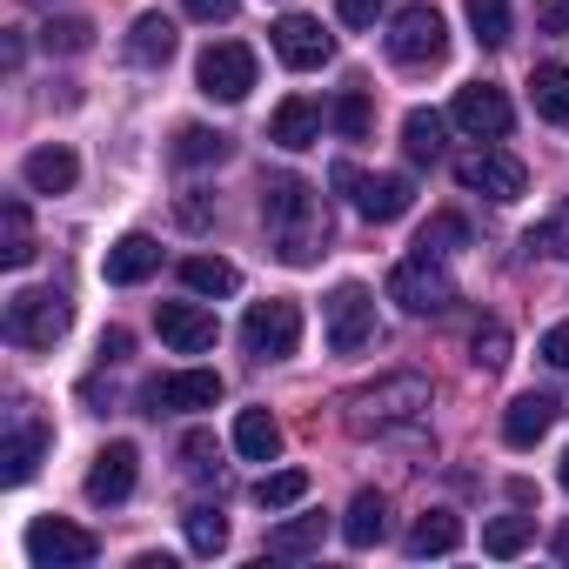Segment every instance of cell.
I'll use <instances>...</instances> for the list:
<instances>
[{"label": "cell", "mask_w": 569, "mask_h": 569, "mask_svg": "<svg viewBox=\"0 0 569 569\" xmlns=\"http://www.w3.org/2000/svg\"><path fill=\"white\" fill-rule=\"evenodd\" d=\"M542 362H549V369H569V322H556V329L542 336Z\"/></svg>", "instance_id": "obj_44"}, {"label": "cell", "mask_w": 569, "mask_h": 569, "mask_svg": "<svg viewBox=\"0 0 569 569\" xmlns=\"http://www.w3.org/2000/svg\"><path fill=\"white\" fill-rule=\"evenodd\" d=\"M181 529H188V549H194V556H221V549H228V516L208 509V502H194V509L181 516Z\"/></svg>", "instance_id": "obj_31"}, {"label": "cell", "mask_w": 569, "mask_h": 569, "mask_svg": "<svg viewBox=\"0 0 569 569\" xmlns=\"http://www.w3.org/2000/svg\"><path fill=\"white\" fill-rule=\"evenodd\" d=\"M0 228H8V241H0V261H8V268H28V261H34V221H28V201H0Z\"/></svg>", "instance_id": "obj_30"}, {"label": "cell", "mask_w": 569, "mask_h": 569, "mask_svg": "<svg viewBox=\"0 0 569 569\" xmlns=\"http://www.w3.org/2000/svg\"><path fill=\"white\" fill-rule=\"evenodd\" d=\"M181 281H188L194 296H234V289H241L234 261H221V254H188V261H181Z\"/></svg>", "instance_id": "obj_27"}, {"label": "cell", "mask_w": 569, "mask_h": 569, "mask_svg": "<svg viewBox=\"0 0 569 569\" xmlns=\"http://www.w3.org/2000/svg\"><path fill=\"white\" fill-rule=\"evenodd\" d=\"M389 302L409 309V316H442L456 302V281L436 268V254H409L389 268Z\"/></svg>", "instance_id": "obj_6"}, {"label": "cell", "mask_w": 569, "mask_h": 569, "mask_svg": "<svg viewBox=\"0 0 569 569\" xmlns=\"http://www.w3.org/2000/svg\"><path fill=\"white\" fill-rule=\"evenodd\" d=\"M121 356H128V329H108L101 336V362H121Z\"/></svg>", "instance_id": "obj_46"}, {"label": "cell", "mask_w": 569, "mask_h": 569, "mask_svg": "<svg viewBox=\"0 0 569 569\" xmlns=\"http://www.w3.org/2000/svg\"><path fill=\"white\" fill-rule=\"evenodd\" d=\"M141 402H148L154 416H161V409H214V402H221V376H214V369H181V376L148 382Z\"/></svg>", "instance_id": "obj_15"}, {"label": "cell", "mask_w": 569, "mask_h": 569, "mask_svg": "<svg viewBox=\"0 0 569 569\" xmlns=\"http://www.w3.org/2000/svg\"><path fill=\"white\" fill-rule=\"evenodd\" d=\"M536 28L542 34H569V0H536Z\"/></svg>", "instance_id": "obj_42"}, {"label": "cell", "mask_w": 569, "mask_h": 569, "mask_svg": "<svg viewBox=\"0 0 569 569\" xmlns=\"http://www.w3.org/2000/svg\"><path fill=\"white\" fill-rule=\"evenodd\" d=\"M336 188L356 201V214H362V221H402V214L416 208L409 174H362L356 161H336Z\"/></svg>", "instance_id": "obj_4"}, {"label": "cell", "mask_w": 569, "mask_h": 569, "mask_svg": "<svg viewBox=\"0 0 569 569\" xmlns=\"http://www.w3.org/2000/svg\"><path fill=\"white\" fill-rule=\"evenodd\" d=\"M322 536H329V522H322V516H289L281 529H268V556H316V549H322Z\"/></svg>", "instance_id": "obj_29"}, {"label": "cell", "mask_w": 569, "mask_h": 569, "mask_svg": "<svg viewBox=\"0 0 569 569\" xmlns=\"http://www.w3.org/2000/svg\"><path fill=\"white\" fill-rule=\"evenodd\" d=\"M556 409H562V402H556V396H542V389L516 396V402L502 409V442H509V449H536V442L556 429Z\"/></svg>", "instance_id": "obj_17"}, {"label": "cell", "mask_w": 569, "mask_h": 569, "mask_svg": "<svg viewBox=\"0 0 569 569\" xmlns=\"http://www.w3.org/2000/svg\"><path fill=\"white\" fill-rule=\"evenodd\" d=\"M322 322H329L336 356H362L376 342V296L362 281H342V289H329V302H322Z\"/></svg>", "instance_id": "obj_7"}, {"label": "cell", "mask_w": 569, "mask_h": 569, "mask_svg": "<svg viewBox=\"0 0 569 569\" xmlns=\"http://www.w3.org/2000/svg\"><path fill=\"white\" fill-rule=\"evenodd\" d=\"M389 54H396L402 68H436V61L449 54V21L416 0V8H402L396 28H389Z\"/></svg>", "instance_id": "obj_9"}, {"label": "cell", "mask_w": 569, "mask_h": 569, "mask_svg": "<svg viewBox=\"0 0 569 569\" xmlns=\"http://www.w3.org/2000/svg\"><path fill=\"white\" fill-rule=\"evenodd\" d=\"M529 108H536L542 121L569 128V68H562V61H542V68L529 74Z\"/></svg>", "instance_id": "obj_24"}, {"label": "cell", "mask_w": 569, "mask_h": 569, "mask_svg": "<svg viewBox=\"0 0 569 569\" xmlns=\"http://www.w3.org/2000/svg\"><path fill=\"white\" fill-rule=\"evenodd\" d=\"M529 536H536V522H529V516H496V522L482 529V549H489V556H522V549H529Z\"/></svg>", "instance_id": "obj_36"}, {"label": "cell", "mask_w": 569, "mask_h": 569, "mask_svg": "<svg viewBox=\"0 0 569 569\" xmlns=\"http://www.w3.org/2000/svg\"><path fill=\"white\" fill-rule=\"evenodd\" d=\"M456 181H462L469 194H489V201H522L529 168H522L516 154H502V148H469V154L456 161Z\"/></svg>", "instance_id": "obj_10"}, {"label": "cell", "mask_w": 569, "mask_h": 569, "mask_svg": "<svg viewBox=\"0 0 569 569\" xmlns=\"http://www.w3.org/2000/svg\"><path fill=\"white\" fill-rule=\"evenodd\" d=\"M261 221L274 228V254L296 261V268H309L322 254V241H329L322 201H316V188L302 174H268L261 181Z\"/></svg>", "instance_id": "obj_1"}, {"label": "cell", "mask_w": 569, "mask_h": 569, "mask_svg": "<svg viewBox=\"0 0 569 569\" xmlns=\"http://www.w3.org/2000/svg\"><path fill=\"white\" fill-rule=\"evenodd\" d=\"M529 254H556V261H569V208H556L549 221L529 228Z\"/></svg>", "instance_id": "obj_40"}, {"label": "cell", "mask_w": 569, "mask_h": 569, "mask_svg": "<svg viewBox=\"0 0 569 569\" xmlns=\"http://www.w3.org/2000/svg\"><path fill=\"white\" fill-rule=\"evenodd\" d=\"M469 241V221L462 214H429V228L416 234V254H456Z\"/></svg>", "instance_id": "obj_35"}, {"label": "cell", "mask_w": 569, "mask_h": 569, "mask_svg": "<svg viewBox=\"0 0 569 569\" xmlns=\"http://www.w3.org/2000/svg\"><path fill=\"white\" fill-rule=\"evenodd\" d=\"M134 476H141V456H134V442H108L101 456H94V469H88V502H128L134 496Z\"/></svg>", "instance_id": "obj_16"}, {"label": "cell", "mask_w": 569, "mask_h": 569, "mask_svg": "<svg viewBox=\"0 0 569 569\" xmlns=\"http://www.w3.org/2000/svg\"><path fill=\"white\" fill-rule=\"evenodd\" d=\"M268 141H274V148H289V154L316 148V141H322V108H316L309 94H289V101L274 108V121H268Z\"/></svg>", "instance_id": "obj_19"}, {"label": "cell", "mask_w": 569, "mask_h": 569, "mask_svg": "<svg viewBox=\"0 0 569 569\" xmlns=\"http://www.w3.org/2000/svg\"><path fill=\"white\" fill-rule=\"evenodd\" d=\"M194 81H201L208 101H248V88H254V48H241V41H214V48L201 54Z\"/></svg>", "instance_id": "obj_11"}, {"label": "cell", "mask_w": 569, "mask_h": 569, "mask_svg": "<svg viewBox=\"0 0 569 569\" xmlns=\"http://www.w3.org/2000/svg\"><path fill=\"white\" fill-rule=\"evenodd\" d=\"M369 121H376L369 94H362V88H342V94H336V128H342L349 141H362V134H369Z\"/></svg>", "instance_id": "obj_39"}, {"label": "cell", "mask_w": 569, "mask_h": 569, "mask_svg": "<svg viewBox=\"0 0 569 569\" xmlns=\"http://www.w3.org/2000/svg\"><path fill=\"white\" fill-rule=\"evenodd\" d=\"M41 48H48V54H88V48H94V28L74 21V14H68V21H48V28H41Z\"/></svg>", "instance_id": "obj_38"}, {"label": "cell", "mask_w": 569, "mask_h": 569, "mask_svg": "<svg viewBox=\"0 0 569 569\" xmlns=\"http://www.w3.org/2000/svg\"><path fill=\"white\" fill-rule=\"evenodd\" d=\"M68 322H74V302L61 289H21L8 302V342H21V349H54L68 336Z\"/></svg>", "instance_id": "obj_3"}, {"label": "cell", "mask_w": 569, "mask_h": 569, "mask_svg": "<svg viewBox=\"0 0 569 569\" xmlns=\"http://www.w3.org/2000/svg\"><path fill=\"white\" fill-rule=\"evenodd\" d=\"M154 329H161V342L181 349V356H201V349H214V336H221L201 302H161V309H154Z\"/></svg>", "instance_id": "obj_14"}, {"label": "cell", "mask_w": 569, "mask_h": 569, "mask_svg": "<svg viewBox=\"0 0 569 569\" xmlns=\"http://www.w3.org/2000/svg\"><path fill=\"white\" fill-rule=\"evenodd\" d=\"M462 542V522L449 516V509H429V516H416V529H409V556H449Z\"/></svg>", "instance_id": "obj_28"}, {"label": "cell", "mask_w": 569, "mask_h": 569, "mask_svg": "<svg viewBox=\"0 0 569 569\" xmlns=\"http://www.w3.org/2000/svg\"><path fill=\"white\" fill-rule=\"evenodd\" d=\"M429 416V382L422 376H382V382H369V389H356L349 396V429L356 436H382V429H409V422H422Z\"/></svg>", "instance_id": "obj_2"}, {"label": "cell", "mask_w": 569, "mask_h": 569, "mask_svg": "<svg viewBox=\"0 0 569 569\" xmlns=\"http://www.w3.org/2000/svg\"><path fill=\"white\" fill-rule=\"evenodd\" d=\"M549 549H556V556H562V562H569V522H562V529H556V536H549Z\"/></svg>", "instance_id": "obj_48"}, {"label": "cell", "mask_w": 569, "mask_h": 569, "mask_svg": "<svg viewBox=\"0 0 569 569\" xmlns=\"http://www.w3.org/2000/svg\"><path fill=\"white\" fill-rule=\"evenodd\" d=\"M94 556H101V542L81 522H68V516H34L28 522V562L34 569H81Z\"/></svg>", "instance_id": "obj_8"}, {"label": "cell", "mask_w": 569, "mask_h": 569, "mask_svg": "<svg viewBox=\"0 0 569 569\" xmlns=\"http://www.w3.org/2000/svg\"><path fill=\"white\" fill-rule=\"evenodd\" d=\"M28 8H48V0H28Z\"/></svg>", "instance_id": "obj_50"}, {"label": "cell", "mask_w": 569, "mask_h": 569, "mask_svg": "<svg viewBox=\"0 0 569 569\" xmlns=\"http://www.w3.org/2000/svg\"><path fill=\"white\" fill-rule=\"evenodd\" d=\"M389 536V502L376 496V489H362L356 502H349V516H342V542L349 549H376Z\"/></svg>", "instance_id": "obj_23"}, {"label": "cell", "mask_w": 569, "mask_h": 569, "mask_svg": "<svg viewBox=\"0 0 569 569\" xmlns=\"http://www.w3.org/2000/svg\"><path fill=\"white\" fill-rule=\"evenodd\" d=\"M228 154V134L221 128H181L174 134V161L181 168H208V161H221Z\"/></svg>", "instance_id": "obj_33"}, {"label": "cell", "mask_w": 569, "mask_h": 569, "mask_svg": "<svg viewBox=\"0 0 569 569\" xmlns=\"http://www.w3.org/2000/svg\"><path fill=\"white\" fill-rule=\"evenodd\" d=\"M128 61L168 68V61H174V21H168V14H141V21L128 28Z\"/></svg>", "instance_id": "obj_22"}, {"label": "cell", "mask_w": 569, "mask_h": 569, "mask_svg": "<svg viewBox=\"0 0 569 569\" xmlns=\"http://www.w3.org/2000/svg\"><path fill=\"white\" fill-rule=\"evenodd\" d=\"M449 121H456L462 134H476V141H502V134L516 128V108H509V94H502V88H489V81H469V88L456 94Z\"/></svg>", "instance_id": "obj_12"}, {"label": "cell", "mask_w": 569, "mask_h": 569, "mask_svg": "<svg viewBox=\"0 0 569 569\" xmlns=\"http://www.w3.org/2000/svg\"><path fill=\"white\" fill-rule=\"evenodd\" d=\"M181 456H188V469H194V476H208V469H214V442H208L201 429H194V436L181 442Z\"/></svg>", "instance_id": "obj_43"}, {"label": "cell", "mask_w": 569, "mask_h": 569, "mask_svg": "<svg viewBox=\"0 0 569 569\" xmlns=\"http://www.w3.org/2000/svg\"><path fill=\"white\" fill-rule=\"evenodd\" d=\"M234 449H241L248 462H274V456H281V422H274L268 409H241V416H234Z\"/></svg>", "instance_id": "obj_26"}, {"label": "cell", "mask_w": 569, "mask_h": 569, "mask_svg": "<svg viewBox=\"0 0 569 569\" xmlns=\"http://www.w3.org/2000/svg\"><path fill=\"white\" fill-rule=\"evenodd\" d=\"M302 496H309V469H274V476L254 482V502L261 509H296Z\"/></svg>", "instance_id": "obj_32"}, {"label": "cell", "mask_w": 569, "mask_h": 569, "mask_svg": "<svg viewBox=\"0 0 569 569\" xmlns=\"http://www.w3.org/2000/svg\"><path fill=\"white\" fill-rule=\"evenodd\" d=\"M41 456H48V429H41L34 416H14L8 449H0V462H8V482H28V476L41 469Z\"/></svg>", "instance_id": "obj_21"}, {"label": "cell", "mask_w": 569, "mask_h": 569, "mask_svg": "<svg viewBox=\"0 0 569 569\" xmlns=\"http://www.w3.org/2000/svg\"><path fill=\"white\" fill-rule=\"evenodd\" d=\"M21 174H28V188H34V194H68V188L81 181V161H74V148H61V141H54V148H34Z\"/></svg>", "instance_id": "obj_20"}, {"label": "cell", "mask_w": 569, "mask_h": 569, "mask_svg": "<svg viewBox=\"0 0 569 569\" xmlns=\"http://www.w3.org/2000/svg\"><path fill=\"white\" fill-rule=\"evenodd\" d=\"M382 8H389V0H336V14H342L349 28H376Z\"/></svg>", "instance_id": "obj_41"}, {"label": "cell", "mask_w": 569, "mask_h": 569, "mask_svg": "<svg viewBox=\"0 0 569 569\" xmlns=\"http://www.w3.org/2000/svg\"><path fill=\"white\" fill-rule=\"evenodd\" d=\"M469 362H476L482 376H496V369L509 362V329H502V322H482V329L469 336Z\"/></svg>", "instance_id": "obj_37"}, {"label": "cell", "mask_w": 569, "mask_h": 569, "mask_svg": "<svg viewBox=\"0 0 569 569\" xmlns=\"http://www.w3.org/2000/svg\"><path fill=\"white\" fill-rule=\"evenodd\" d=\"M161 268V241L154 234H121L108 254H101V274L114 281V289H134V281H148Z\"/></svg>", "instance_id": "obj_18"}, {"label": "cell", "mask_w": 569, "mask_h": 569, "mask_svg": "<svg viewBox=\"0 0 569 569\" xmlns=\"http://www.w3.org/2000/svg\"><path fill=\"white\" fill-rule=\"evenodd\" d=\"M274 54L289 61L296 74H309V68H329V54H336V41H329V28L316 21V14H281L274 28Z\"/></svg>", "instance_id": "obj_13"}, {"label": "cell", "mask_w": 569, "mask_h": 569, "mask_svg": "<svg viewBox=\"0 0 569 569\" xmlns=\"http://www.w3.org/2000/svg\"><path fill=\"white\" fill-rule=\"evenodd\" d=\"M462 14H469V28H476L482 48H502L509 41V0H462Z\"/></svg>", "instance_id": "obj_34"}, {"label": "cell", "mask_w": 569, "mask_h": 569, "mask_svg": "<svg viewBox=\"0 0 569 569\" xmlns=\"http://www.w3.org/2000/svg\"><path fill=\"white\" fill-rule=\"evenodd\" d=\"M556 482H562V489H569V449H562V469H556Z\"/></svg>", "instance_id": "obj_49"}, {"label": "cell", "mask_w": 569, "mask_h": 569, "mask_svg": "<svg viewBox=\"0 0 569 569\" xmlns=\"http://www.w3.org/2000/svg\"><path fill=\"white\" fill-rule=\"evenodd\" d=\"M296 342H302V309H296V302L268 296V302H254V309L241 316V349H248L254 362H281V356H296Z\"/></svg>", "instance_id": "obj_5"}, {"label": "cell", "mask_w": 569, "mask_h": 569, "mask_svg": "<svg viewBox=\"0 0 569 569\" xmlns=\"http://www.w3.org/2000/svg\"><path fill=\"white\" fill-rule=\"evenodd\" d=\"M181 8H188L194 21H228V14H234V0H181Z\"/></svg>", "instance_id": "obj_45"}, {"label": "cell", "mask_w": 569, "mask_h": 569, "mask_svg": "<svg viewBox=\"0 0 569 569\" xmlns=\"http://www.w3.org/2000/svg\"><path fill=\"white\" fill-rule=\"evenodd\" d=\"M181 214H188V228H201V221H208V201H201V194H188V201H181Z\"/></svg>", "instance_id": "obj_47"}, {"label": "cell", "mask_w": 569, "mask_h": 569, "mask_svg": "<svg viewBox=\"0 0 569 569\" xmlns=\"http://www.w3.org/2000/svg\"><path fill=\"white\" fill-rule=\"evenodd\" d=\"M442 134H449V121H442L436 108H409V114H402V148H409V161L436 168V161H442Z\"/></svg>", "instance_id": "obj_25"}]
</instances>
